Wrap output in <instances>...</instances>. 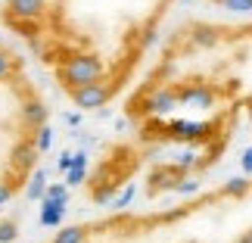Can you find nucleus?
<instances>
[{
	"instance_id": "4",
	"label": "nucleus",
	"mask_w": 252,
	"mask_h": 243,
	"mask_svg": "<svg viewBox=\"0 0 252 243\" xmlns=\"http://www.w3.org/2000/svg\"><path fill=\"white\" fill-rule=\"evenodd\" d=\"M50 138V103L28 56L0 35V209L32 187Z\"/></svg>"
},
{
	"instance_id": "2",
	"label": "nucleus",
	"mask_w": 252,
	"mask_h": 243,
	"mask_svg": "<svg viewBox=\"0 0 252 243\" xmlns=\"http://www.w3.org/2000/svg\"><path fill=\"white\" fill-rule=\"evenodd\" d=\"M178 0H0V28L65 100L96 112L125 100Z\"/></svg>"
},
{
	"instance_id": "1",
	"label": "nucleus",
	"mask_w": 252,
	"mask_h": 243,
	"mask_svg": "<svg viewBox=\"0 0 252 243\" xmlns=\"http://www.w3.org/2000/svg\"><path fill=\"white\" fill-rule=\"evenodd\" d=\"M128 140L109 143L84 193L106 203L147 165V197L202 181L227 156L237 128L252 131V19H184L122 100Z\"/></svg>"
},
{
	"instance_id": "3",
	"label": "nucleus",
	"mask_w": 252,
	"mask_h": 243,
	"mask_svg": "<svg viewBox=\"0 0 252 243\" xmlns=\"http://www.w3.org/2000/svg\"><path fill=\"white\" fill-rule=\"evenodd\" d=\"M41 243H252V174L150 209H112L56 228Z\"/></svg>"
}]
</instances>
